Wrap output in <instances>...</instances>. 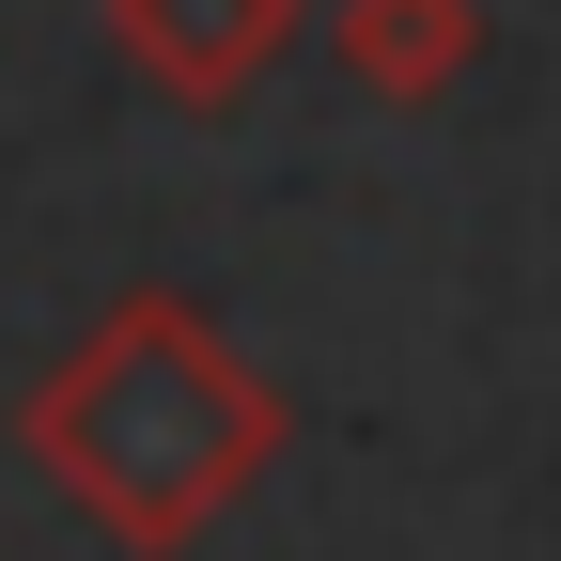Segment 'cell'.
Masks as SVG:
<instances>
[{"instance_id": "6da1fadb", "label": "cell", "mask_w": 561, "mask_h": 561, "mask_svg": "<svg viewBox=\"0 0 561 561\" xmlns=\"http://www.w3.org/2000/svg\"><path fill=\"white\" fill-rule=\"evenodd\" d=\"M16 453H32L110 546L172 561V546H203V530L280 468V390H265V359H250L203 297L125 280V297L32 375Z\"/></svg>"}, {"instance_id": "7a4b0ae2", "label": "cell", "mask_w": 561, "mask_h": 561, "mask_svg": "<svg viewBox=\"0 0 561 561\" xmlns=\"http://www.w3.org/2000/svg\"><path fill=\"white\" fill-rule=\"evenodd\" d=\"M297 32H312V0H110L125 79L172 94V110H250Z\"/></svg>"}, {"instance_id": "3957f363", "label": "cell", "mask_w": 561, "mask_h": 561, "mask_svg": "<svg viewBox=\"0 0 561 561\" xmlns=\"http://www.w3.org/2000/svg\"><path fill=\"white\" fill-rule=\"evenodd\" d=\"M328 47H343V79L375 110H437V94H468V62L500 47V16H483V0H343Z\"/></svg>"}]
</instances>
